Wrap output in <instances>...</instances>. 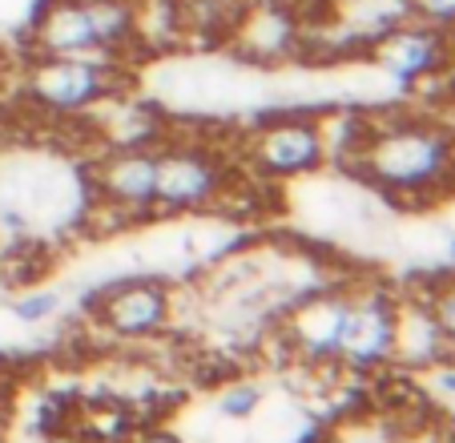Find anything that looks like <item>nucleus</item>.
Masks as SVG:
<instances>
[{
	"instance_id": "obj_17",
	"label": "nucleus",
	"mask_w": 455,
	"mask_h": 443,
	"mask_svg": "<svg viewBox=\"0 0 455 443\" xmlns=\"http://www.w3.org/2000/svg\"><path fill=\"white\" fill-rule=\"evenodd\" d=\"M451 262H455V242H451Z\"/></svg>"
},
{
	"instance_id": "obj_3",
	"label": "nucleus",
	"mask_w": 455,
	"mask_h": 443,
	"mask_svg": "<svg viewBox=\"0 0 455 443\" xmlns=\"http://www.w3.org/2000/svg\"><path fill=\"white\" fill-rule=\"evenodd\" d=\"M238 170L210 141H157V197L154 218H210L226 210V197L238 189Z\"/></svg>"
},
{
	"instance_id": "obj_5",
	"label": "nucleus",
	"mask_w": 455,
	"mask_h": 443,
	"mask_svg": "<svg viewBox=\"0 0 455 443\" xmlns=\"http://www.w3.org/2000/svg\"><path fill=\"white\" fill-rule=\"evenodd\" d=\"M89 315L105 339L146 347L178 331V294L162 274H129L97 294Z\"/></svg>"
},
{
	"instance_id": "obj_6",
	"label": "nucleus",
	"mask_w": 455,
	"mask_h": 443,
	"mask_svg": "<svg viewBox=\"0 0 455 443\" xmlns=\"http://www.w3.org/2000/svg\"><path fill=\"white\" fill-rule=\"evenodd\" d=\"M331 165L327 157V133H323V117H275L262 121L254 133L242 141V170L254 181H270V186H291V181H307Z\"/></svg>"
},
{
	"instance_id": "obj_15",
	"label": "nucleus",
	"mask_w": 455,
	"mask_h": 443,
	"mask_svg": "<svg viewBox=\"0 0 455 443\" xmlns=\"http://www.w3.org/2000/svg\"><path fill=\"white\" fill-rule=\"evenodd\" d=\"M125 443H189L181 431H141V435H129Z\"/></svg>"
},
{
	"instance_id": "obj_12",
	"label": "nucleus",
	"mask_w": 455,
	"mask_h": 443,
	"mask_svg": "<svg viewBox=\"0 0 455 443\" xmlns=\"http://www.w3.org/2000/svg\"><path fill=\"white\" fill-rule=\"evenodd\" d=\"M9 315L17 318L20 326H41L49 318L60 315V294L49 286H33V290H20L17 299L9 302Z\"/></svg>"
},
{
	"instance_id": "obj_11",
	"label": "nucleus",
	"mask_w": 455,
	"mask_h": 443,
	"mask_svg": "<svg viewBox=\"0 0 455 443\" xmlns=\"http://www.w3.org/2000/svg\"><path fill=\"white\" fill-rule=\"evenodd\" d=\"M403 20H411V0H331L327 25L351 33L355 41L371 44L375 36L391 33Z\"/></svg>"
},
{
	"instance_id": "obj_7",
	"label": "nucleus",
	"mask_w": 455,
	"mask_h": 443,
	"mask_svg": "<svg viewBox=\"0 0 455 443\" xmlns=\"http://www.w3.org/2000/svg\"><path fill=\"white\" fill-rule=\"evenodd\" d=\"M395 331H399V299L387 286L359 282L351 286L339 331L335 363L343 375H379L395 366Z\"/></svg>"
},
{
	"instance_id": "obj_1",
	"label": "nucleus",
	"mask_w": 455,
	"mask_h": 443,
	"mask_svg": "<svg viewBox=\"0 0 455 443\" xmlns=\"http://www.w3.org/2000/svg\"><path fill=\"white\" fill-rule=\"evenodd\" d=\"M347 170L395 205H431L455 189V133L435 117H363Z\"/></svg>"
},
{
	"instance_id": "obj_10",
	"label": "nucleus",
	"mask_w": 455,
	"mask_h": 443,
	"mask_svg": "<svg viewBox=\"0 0 455 443\" xmlns=\"http://www.w3.org/2000/svg\"><path fill=\"white\" fill-rule=\"evenodd\" d=\"M302 36L307 28L291 0H246L226 44L246 60H286L302 49Z\"/></svg>"
},
{
	"instance_id": "obj_13",
	"label": "nucleus",
	"mask_w": 455,
	"mask_h": 443,
	"mask_svg": "<svg viewBox=\"0 0 455 443\" xmlns=\"http://www.w3.org/2000/svg\"><path fill=\"white\" fill-rule=\"evenodd\" d=\"M423 302H427L431 318H435L439 334H443L447 355H455V274L439 278V282H435V290H431V294H427Z\"/></svg>"
},
{
	"instance_id": "obj_2",
	"label": "nucleus",
	"mask_w": 455,
	"mask_h": 443,
	"mask_svg": "<svg viewBox=\"0 0 455 443\" xmlns=\"http://www.w3.org/2000/svg\"><path fill=\"white\" fill-rule=\"evenodd\" d=\"M33 57H109L138 52V0H41L28 20Z\"/></svg>"
},
{
	"instance_id": "obj_16",
	"label": "nucleus",
	"mask_w": 455,
	"mask_h": 443,
	"mask_svg": "<svg viewBox=\"0 0 455 443\" xmlns=\"http://www.w3.org/2000/svg\"><path fill=\"white\" fill-rule=\"evenodd\" d=\"M395 439V435H391ZM391 439H379V443H391ZM315 443H363V439H355L351 431H335V435H323V439H315Z\"/></svg>"
},
{
	"instance_id": "obj_8",
	"label": "nucleus",
	"mask_w": 455,
	"mask_h": 443,
	"mask_svg": "<svg viewBox=\"0 0 455 443\" xmlns=\"http://www.w3.org/2000/svg\"><path fill=\"white\" fill-rule=\"evenodd\" d=\"M89 194L97 213L117 222H154L157 145H113L89 165Z\"/></svg>"
},
{
	"instance_id": "obj_4",
	"label": "nucleus",
	"mask_w": 455,
	"mask_h": 443,
	"mask_svg": "<svg viewBox=\"0 0 455 443\" xmlns=\"http://www.w3.org/2000/svg\"><path fill=\"white\" fill-rule=\"evenodd\" d=\"M125 85V60L109 57H33L25 68V97L36 113L81 121L117 97Z\"/></svg>"
},
{
	"instance_id": "obj_9",
	"label": "nucleus",
	"mask_w": 455,
	"mask_h": 443,
	"mask_svg": "<svg viewBox=\"0 0 455 443\" xmlns=\"http://www.w3.org/2000/svg\"><path fill=\"white\" fill-rule=\"evenodd\" d=\"M451 44L455 33H443V28H431L423 20H403L391 33L375 36L367 44L375 68H383L391 81L399 85H423V81L439 77L451 60Z\"/></svg>"
},
{
	"instance_id": "obj_14",
	"label": "nucleus",
	"mask_w": 455,
	"mask_h": 443,
	"mask_svg": "<svg viewBox=\"0 0 455 443\" xmlns=\"http://www.w3.org/2000/svg\"><path fill=\"white\" fill-rule=\"evenodd\" d=\"M411 17L431 28L455 33V0H411Z\"/></svg>"
}]
</instances>
